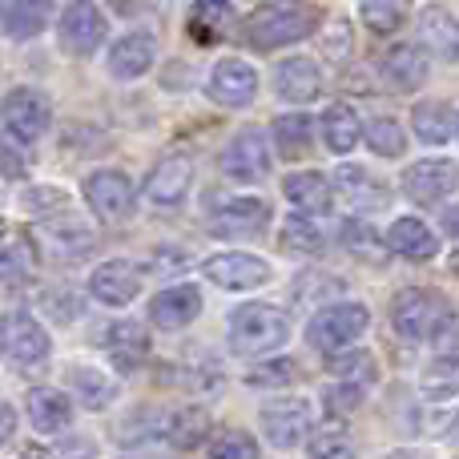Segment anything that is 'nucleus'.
<instances>
[{"label": "nucleus", "mask_w": 459, "mask_h": 459, "mask_svg": "<svg viewBox=\"0 0 459 459\" xmlns=\"http://www.w3.org/2000/svg\"><path fill=\"white\" fill-rule=\"evenodd\" d=\"M318 24V16L310 13L307 4H294V0H278V4H262L250 13L246 21L242 37L250 48L258 53H270V48H282V45H294V40L310 37Z\"/></svg>", "instance_id": "1"}, {"label": "nucleus", "mask_w": 459, "mask_h": 459, "mask_svg": "<svg viewBox=\"0 0 459 459\" xmlns=\"http://www.w3.org/2000/svg\"><path fill=\"white\" fill-rule=\"evenodd\" d=\"M290 339V323H286L282 310L266 307V302H250V307H238L230 315V347L234 355H266V351H278Z\"/></svg>", "instance_id": "2"}, {"label": "nucleus", "mask_w": 459, "mask_h": 459, "mask_svg": "<svg viewBox=\"0 0 459 459\" xmlns=\"http://www.w3.org/2000/svg\"><path fill=\"white\" fill-rule=\"evenodd\" d=\"M391 323H395L399 339L423 342V339H436V334L452 323V307H447L444 294L415 286V290L395 294V302H391Z\"/></svg>", "instance_id": "3"}, {"label": "nucleus", "mask_w": 459, "mask_h": 459, "mask_svg": "<svg viewBox=\"0 0 459 459\" xmlns=\"http://www.w3.org/2000/svg\"><path fill=\"white\" fill-rule=\"evenodd\" d=\"M371 315H367L363 302H334V307L318 310L307 326V339L310 347L326 351V355H339V351H351L355 339L367 331Z\"/></svg>", "instance_id": "4"}, {"label": "nucleus", "mask_w": 459, "mask_h": 459, "mask_svg": "<svg viewBox=\"0 0 459 459\" xmlns=\"http://www.w3.org/2000/svg\"><path fill=\"white\" fill-rule=\"evenodd\" d=\"M0 355L16 367H37L48 359V334L29 310L0 315Z\"/></svg>", "instance_id": "5"}, {"label": "nucleus", "mask_w": 459, "mask_h": 459, "mask_svg": "<svg viewBox=\"0 0 459 459\" xmlns=\"http://www.w3.org/2000/svg\"><path fill=\"white\" fill-rule=\"evenodd\" d=\"M85 202L101 222H126L134 214V182L121 169H97L85 178Z\"/></svg>", "instance_id": "6"}, {"label": "nucleus", "mask_w": 459, "mask_h": 459, "mask_svg": "<svg viewBox=\"0 0 459 459\" xmlns=\"http://www.w3.org/2000/svg\"><path fill=\"white\" fill-rule=\"evenodd\" d=\"M455 186H459V169H455V161H444V158L415 161L403 174V194L415 206H439Z\"/></svg>", "instance_id": "7"}, {"label": "nucleus", "mask_w": 459, "mask_h": 459, "mask_svg": "<svg viewBox=\"0 0 459 459\" xmlns=\"http://www.w3.org/2000/svg\"><path fill=\"white\" fill-rule=\"evenodd\" d=\"M262 431L270 436V444L290 452L310 436V403L307 399H274L262 407Z\"/></svg>", "instance_id": "8"}, {"label": "nucleus", "mask_w": 459, "mask_h": 459, "mask_svg": "<svg viewBox=\"0 0 459 459\" xmlns=\"http://www.w3.org/2000/svg\"><path fill=\"white\" fill-rule=\"evenodd\" d=\"M105 40V16L93 0H69L61 16V45L77 56H89Z\"/></svg>", "instance_id": "9"}, {"label": "nucleus", "mask_w": 459, "mask_h": 459, "mask_svg": "<svg viewBox=\"0 0 459 459\" xmlns=\"http://www.w3.org/2000/svg\"><path fill=\"white\" fill-rule=\"evenodd\" d=\"M0 117H4V126H8L13 137H21V142H37V137L48 129L53 109H48V101L37 93V89H16V93H8Z\"/></svg>", "instance_id": "10"}, {"label": "nucleus", "mask_w": 459, "mask_h": 459, "mask_svg": "<svg viewBox=\"0 0 459 459\" xmlns=\"http://www.w3.org/2000/svg\"><path fill=\"white\" fill-rule=\"evenodd\" d=\"M254 93H258V73H254L246 61L226 56V61L214 65V73H210V97H214L218 105L242 109V105L254 101Z\"/></svg>", "instance_id": "11"}, {"label": "nucleus", "mask_w": 459, "mask_h": 459, "mask_svg": "<svg viewBox=\"0 0 459 459\" xmlns=\"http://www.w3.org/2000/svg\"><path fill=\"white\" fill-rule=\"evenodd\" d=\"M202 270L222 290H254V286H262L270 278V266L262 258H254V254H214V258H206Z\"/></svg>", "instance_id": "12"}, {"label": "nucleus", "mask_w": 459, "mask_h": 459, "mask_svg": "<svg viewBox=\"0 0 459 459\" xmlns=\"http://www.w3.org/2000/svg\"><path fill=\"white\" fill-rule=\"evenodd\" d=\"M226 174L238 178V182H262L270 174V145L258 129H246L238 134L234 142L226 145V158H222Z\"/></svg>", "instance_id": "13"}, {"label": "nucleus", "mask_w": 459, "mask_h": 459, "mask_svg": "<svg viewBox=\"0 0 459 459\" xmlns=\"http://www.w3.org/2000/svg\"><path fill=\"white\" fill-rule=\"evenodd\" d=\"M270 222V210L266 202L258 198H230L222 210H214V218H210V230H214L218 238H254L262 234Z\"/></svg>", "instance_id": "14"}, {"label": "nucleus", "mask_w": 459, "mask_h": 459, "mask_svg": "<svg viewBox=\"0 0 459 459\" xmlns=\"http://www.w3.org/2000/svg\"><path fill=\"white\" fill-rule=\"evenodd\" d=\"M190 178H194L190 158L169 153V158H161L158 166L150 169V178H145V198L158 202V206H178V202L186 198V190H190Z\"/></svg>", "instance_id": "15"}, {"label": "nucleus", "mask_w": 459, "mask_h": 459, "mask_svg": "<svg viewBox=\"0 0 459 459\" xmlns=\"http://www.w3.org/2000/svg\"><path fill=\"white\" fill-rule=\"evenodd\" d=\"M89 290H93V299H101L105 307H126V302H134L137 290H142V274H137L134 262H105V266L93 270Z\"/></svg>", "instance_id": "16"}, {"label": "nucleus", "mask_w": 459, "mask_h": 459, "mask_svg": "<svg viewBox=\"0 0 459 459\" xmlns=\"http://www.w3.org/2000/svg\"><path fill=\"white\" fill-rule=\"evenodd\" d=\"M198 310H202L198 286H169V290H161L158 299L150 302V318L161 331H182V326H190L194 318H198Z\"/></svg>", "instance_id": "17"}, {"label": "nucleus", "mask_w": 459, "mask_h": 459, "mask_svg": "<svg viewBox=\"0 0 459 459\" xmlns=\"http://www.w3.org/2000/svg\"><path fill=\"white\" fill-rule=\"evenodd\" d=\"M153 56H158V45H153L150 32H129V37H121L117 45H113L109 73L113 77H121V81H134V77H142V73L150 69Z\"/></svg>", "instance_id": "18"}, {"label": "nucleus", "mask_w": 459, "mask_h": 459, "mask_svg": "<svg viewBox=\"0 0 459 459\" xmlns=\"http://www.w3.org/2000/svg\"><path fill=\"white\" fill-rule=\"evenodd\" d=\"M274 89L286 101H315L318 89H323V77H318V65L307 61V56H290V61L278 65L274 73Z\"/></svg>", "instance_id": "19"}, {"label": "nucleus", "mask_w": 459, "mask_h": 459, "mask_svg": "<svg viewBox=\"0 0 459 459\" xmlns=\"http://www.w3.org/2000/svg\"><path fill=\"white\" fill-rule=\"evenodd\" d=\"M387 250L399 254V258H411V262H428L436 258L439 242L420 218H399L395 226L387 230Z\"/></svg>", "instance_id": "20"}, {"label": "nucleus", "mask_w": 459, "mask_h": 459, "mask_svg": "<svg viewBox=\"0 0 459 459\" xmlns=\"http://www.w3.org/2000/svg\"><path fill=\"white\" fill-rule=\"evenodd\" d=\"M29 420H32V428L45 431V436L69 428V420H73L69 395H61V391H53V387H32L29 391Z\"/></svg>", "instance_id": "21"}, {"label": "nucleus", "mask_w": 459, "mask_h": 459, "mask_svg": "<svg viewBox=\"0 0 459 459\" xmlns=\"http://www.w3.org/2000/svg\"><path fill=\"white\" fill-rule=\"evenodd\" d=\"M286 198L294 202V206L302 210V214H326L331 210V202H334V186H331V178L326 174H294V178H286Z\"/></svg>", "instance_id": "22"}, {"label": "nucleus", "mask_w": 459, "mask_h": 459, "mask_svg": "<svg viewBox=\"0 0 459 459\" xmlns=\"http://www.w3.org/2000/svg\"><path fill=\"white\" fill-rule=\"evenodd\" d=\"M428 53L415 45H399L383 56V77L391 81L395 89H420L428 81Z\"/></svg>", "instance_id": "23"}, {"label": "nucleus", "mask_w": 459, "mask_h": 459, "mask_svg": "<svg viewBox=\"0 0 459 459\" xmlns=\"http://www.w3.org/2000/svg\"><path fill=\"white\" fill-rule=\"evenodd\" d=\"M53 21V0H8L4 8V32L13 40H29L48 29Z\"/></svg>", "instance_id": "24"}, {"label": "nucleus", "mask_w": 459, "mask_h": 459, "mask_svg": "<svg viewBox=\"0 0 459 459\" xmlns=\"http://www.w3.org/2000/svg\"><path fill=\"white\" fill-rule=\"evenodd\" d=\"M230 24H234V8L226 4V0H198V4L190 8V21H186V29H190L194 40H202V45H214V40H222L230 32Z\"/></svg>", "instance_id": "25"}, {"label": "nucleus", "mask_w": 459, "mask_h": 459, "mask_svg": "<svg viewBox=\"0 0 459 459\" xmlns=\"http://www.w3.org/2000/svg\"><path fill=\"white\" fill-rule=\"evenodd\" d=\"M323 142L331 153H351L359 142H363V121L351 105H331L323 113Z\"/></svg>", "instance_id": "26"}, {"label": "nucleus", "mask_w": 459, "mask_h": 459, "mask_svg": "<svg viewBox=\"0 0 459 459\" xmlns=\"http://www.w3.org/2000/svg\"><path fill=\"white\" fill-rule=\"evenodd\" d=\"M109 355L121 371H137L145 363V355H150V339H145V331L137 323H117L109 326Z\"/></svg>", "instance_id": "27"}, {"label": "nucleus", "mask_w": 459, "mask_h": 459, "mask_svg": "<svg viewBox=\"0 0 459 459\" xmlns=\"http://www.w3.org/2000/svg\"><path fill=\"white\" fill-rule=\"evenodd\" d=\"M69 387L77 391L81 403L93 407V411L109 407L113 395H117V383H113L105 371H97V367H73V371H69Z\"/></svg>", "instance_id": "28"}, {"label": "nucleus", "mask_w": 459, "mask_h": 459, "mask_svg": "<svg viewBox=\"0 0 459 459\" xmlns=\"http://www.w3.org/2000/svg\"><path fill=\"white\" fill-rule=\"evenodd\" d=\"M310 137H315V126H310L307 113H286V117L274 121V145H278V158L294 161L310 150Z\"/></svg>", "instance_id": "29"}, {"label": "nucleus", "mask_w": 459, "mask_h": 459, "mask_svg": "<svg viewBox=\"0 0 459 459\" xmlns=\"http://www.w3.org/2000/svg\"><path fill=\"white\" fill-rule=\"evenodd\" d=\"M339 194L355 210H371V206H383V202H387V190L375 186V178L367 174V169H359V166L339 169Z\"/></svg>", "instance_id": "30"}, {"label": "nucleus", "mask_w": 459, "mask_h": 459, "mask_svg": "<svg viewBox=\"0 0 459 459\" xmlns=\"http://www.w3.org/2000/svg\"><path fill=\"white\" fill-rule=\"evenodd\" d=\"M29 270H32V242L21 230L0 222V274L16 278V274H29Z\"/></svg>", "instance_id": "31"}, {"label": "nucleus", "mask_w": 459, "mask_h": 459, "mask_svg": "<svg viewBox=\"0 0 459 459\" xmlns=\"http://www.w3.org/2000/svg\"><path fill=\"white\" fill-rule=\"evenodd\" d=\"M415 137L428 145H444L452 137V109L444 101H423L415 105Z\"/></svg>", "instance_id": "32"}, {"label": "nucleus", "mask_w": 459, "mask_h": 459, "mask_svg": "<svg viewBox=\"0 0 459 459\" xmlns=\"http://www.w3.org/2000/svg\"><path fill=\"white\" fill-rule=\"evenodd\" d=\"M166 436L174 447H198L202 439L210 436L206 411H202V407H182V411H174L166 423Z\"/></svg>", "instance_id": "33"}, {"label": "nucleus", "mask_w": 459, "mask_h": 459, "mask_svg": "<svg viewBox=\"0 0 459 459\" xmlns=\"http://www.w3.org/2000/svg\"><path fill=\"white\" fill-rule=\"evenodd\" d=\"M420 32H423V45L439 48L444 56H459V21H452L447 13H439V8L423 13Z\"/></svg>", "instance_id": "34"}, {"label": "nucleus", "mask_w": 459, "mask_h": 459, "mask_svg": "<svg viewBox=\"0 0 459 459\" xmlns=\"http://www.w3.org/2000/svg\"><path fill=\"white\" fill-rule=\"evenodd\" d=\"M363 137H367V145H371L379 158H399V153L407 150L403 129H399V121H391V117H375L371 126L363 129Z\"/></svg>", "instance_id": "35"}, {"label": "nucleus", "mask_w": 459, "mask_h": 459, "mask_svg": "<svg viewBox=\"0 0 459 459\" xmlns=\"http://www.w3.org/2000/svg\"><path fill=\"white\" fill-rule=\"evenodd\" d=\"M310 459H355L347 444V431L339 423H326V428L310 431Z\"/></svg>", "instance_id": "36"}, {"label": "nucleus", "mask_w": 459, "mask_h": 459, "mask_svg": "<svg viewBox=\"0 0 459 459\" xmlns=\"http://www.w3.org/2000/svg\"><path fill=\"white\" fill-rule=\"evenodd\" d=\"M331 371L342 383H371L375 379V359L367 351H339L331 355Z\"/></svg>", "instance_id": "37"}, {"label": "nucleus", "mask_w": 459, "mask_h": 459, "mask_svg": "<svg viewBox=\"0 0 459 459\" xmlns=\"http://www.w3.org/2000/svg\"><path fill=\"white\" fill-rule=\"evenodd\" d=\"M363 16L375 32H395L407 16V0H363Z\"/></svg>", "instance_id": "38"}, {"label": "nucleus", "mask_w": 459, "mask_h": 459, "mask_svg": "<svg viewBox=\"0 0 459 459\" xmlns=\"http://www.w3.org/2000/svg\"><path fill=\"white\" fill-rule=\"evenodd\" d=\"M294 375H299L294 359H270V363L254 367V371L246 375V383H250V387H286V383H294Z\"/></svg>", "instance_id": "39"}, {"label": "nucleus", "mask_w": 459, "mask_h": 459, "mask_svg": "<svg viewBox=\"0 0 459 459\" xmlns=\"http://www.w3.org/2000/svg\"><path fill=\"white\" fill-rule=\"evenodd\" d=\"M282 238H286V246L299 250V254H318L323 250V230L310 226L307 218H290V222L282 226Z\"/></svg>", "instance_id": "40"}, {"label": "nucleus", "mask_w": 459, "mask_h": 459, "mask_svg": "<svg viewBox=\"0 0 459 459\" xmlns=\"http://www.w3.org/2000/svg\"><path fill=\"white\" fill-rule=\"evenodd\" d=\"M210 455L214 459H258V444H254L250 436H242V431H230V436H222L210 447Z\"/></svg>", "instance_id": "41"}, {"label": "nucleus", "mask_w": 459, "mask_h": 459, "mask_svg": "<svg viewBox=\"0 0 459 459\" xmlns=\"http://www.w3.org/2000/svg\"><path fill=\"white\" fill-rule=\"evenodd\" d=\"M342 242H347V250H355V254H363V258H379V238H375V230L371 226H363V222H347L342 226Z\"/></svg>", "instance_id": "42"}, {"label": "nucleus", "mask_w": 459, "mask_h": 459, "mask_svg": "<svg viewBox=\"0 0 459 459\" xmlns=\"http://www.w3.org/2000/svg\"><path fill=\"white\" fill-rule=\"evenodd\" d=\"M359 399H363V383H342V387H331L326 391V403H331V411H355Z\"/></svg>", "instance_id": "43"}, {"label": "nucleus", "mask_w": 459, "mask_h": 459, "mask_svg": "<svg viewBox=\"0 0 459 459\" xmlns=\"http://www.w3.org/2000/svg\"><path fill=\"white\" fill-rule=\"evenodd\" d=\"M24 158H21V145H13L8 137H0V178H24Z\"/></svg>", "instance_id": "44"}, {"label": "nucleus", "mask_w": 459, "mask_h": 459, "mask_svg": "<svg viewBox=\"0 0 459 459\" xmlns=\"http://www.w3.org/2000/svg\"><path fill=\"white\" fill-rule=\"evenodd\" d=\"M93 452H97V447L89 444V439H69V444H61L53 455L56 459H93Z\"/></svg>", "instance_id": "45"}, {"label": "nucleus", "mask_w": 459, "mask_h": 459, "mask_svg": "<svg viewBox=\"0 0 459 459\" xmlns=\"http://www.w3.org/2000/svg\"><path fill=\"white\" fill-rule=\"evenodd\" d=\"M13 428H16V411L8 403H0V444L13 436Z\"/></svg>", "instance_id": "46"}, {"label": "nucleus", "mask_w": 459, "mask_h": 459, "mask_svg": "<svg viewBox=\"0 0 459 459\" xmlns=\"http://www.w3.org/2000/svg\"><path fill=\"white\" fill-rule=\"evenodd\" d=\"M444 230H447V238H455V242H459V206L444 214Z\"/></svg>", "instance_id": "47"}, {"label": "nucleus", "mask_w": 459, "mask_h": 459, "mask_svg": "<svg viewBox=\"0 0 459 459\" xmlns=\"http://www.w3.org/2000/svg\"><path fill=\"white\" fill-rule=\"evenodd\" d=\"M391 459H423V455H415V452H395Z\"/></svg>", "instance_id": "48"}, {"label": "nucleus", "mask_w": 459, "mask_h": 459, "mask_svg": "<svg viewBox=\"0 0 459 459\" xmlns=\"http://www.w3.org/2000/svg\"><path fill=\"white\" fill-rule=\"evenodd\" d=\"M113 4H117V8H126V4H137V0H113Z\"/></svg>", "instance_id": "49"}, {"label": "nucleus", "mask_w": 459, "mask_h": 459, "mask_svg": "<svg viewBox=\"0 0 459 459\" xmlns=\"http://www.w3.org/2000/svg\"><path fill=\"white\" fill-rule=\"evenodd\" d=\"M455 439H459V420H455Z\"/></svg>", "instance_id": "50"}]
</instances>
